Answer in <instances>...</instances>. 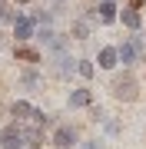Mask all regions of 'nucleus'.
I'll return each mask as SVG.
<instances>
[{"label":"nucleus","mask_w":146,"mask_h":149,"mask_svg":"<svg viewBox=\"0 0 146 149\" xmlns=\"http://www.w3.org/2000/svg\"><path fill=\"white\" fill-rule=\"evenodd\" d=\"M140 53H143V40H136V37H133L130 43H123V47L116 50V60H123V63H133Z\"/></svg>","instance_id":"f03ea898"},{"label":"nucleus","mask_w":146,"mask_h":149,"mask_svg":"<svg viewBox=\"0 0 146 149\" xmlns=\"http://www.w3.org/2000/svg\"><path fill=\"white\" fill-rule=\"evenodd\" d=\"M13 116H17V119L33 116V106H30V103H13Z\"/></svg>","instance_id":"9d476101"},{"label":"nucleus","mask_w":146,"mask_h":149,"mask_svg":"<svg viewBox=\"0 0 146 149\" xmlns=\"http://www.w3.org/2000/svg\"><path fill=\"white\" fill-rule=\"evenodd\" d=\"M23 139H27V133H23V129L7 126L3 133H0V146H3V149H23V146H27Z\"/></svg>","instance_id":"f257e3e1"},{"label":"nucleus","mask_w":146,"mask_h":149,"mask_svg":"<svg viewBox=\"0 0 146 149\" xmlns=\"http://www.w3.org/2000/svg\"><path fill=\"white\" fill-rule=\"evenodd\" d=\"M70 143H73V129L60 126V129H57V146H70Z\"/></svg>","instance_id":"1a4fd4ad"},{"label":"nucleus","mask_w":146,"mask_h":149,"mask_svg":"<svg viewBox=\"0 0 146 149\" xmlns=\"http://www.w3.org/2000/svg\"><path fill=\"white\" fill-rule=\"evenodd\" d=\"M13 37H17V40H30V37H33V20L20 17V20L13 23Z\"/></svg>","instance_id":"20e7f679"},{"label":"nucleus","mask_w":146,"mask_h":149,"mask_svg":"<svg viewBox=\"0 0 146 149\" xmlns=\"http://www.w3.org/2000/svg\"><path fill=\"white\" fill-rule=\"evenodd\" d=\"M113 93L119 96V100H133V96H136V83H133V76L116 80V83H113Z\"/></svg>","instance_id":"7ed1b4c3"},{"label":"nucleus","mask_w":146,"mask_h":149,"mask_svg":"<svg viewBox=\"0 0 146 149\" xmlns=\"http://www.w3.org/2000/svg\"><path fill=\"white\" fill-rule=\"evenodd\" d=\"M110 3H113V0H110Z\"/></svg>","instance_id":"2eb2a0df"},{"label":"nucleus","mask_w":146,"mask_h":149,"mask_svg":"<svg viewBox=\"0 0 146 149\" xmlns=\"http://www.w3.org/2000/svg\"><path fill=\"white\" fill-rule=\"evenodd\" d=\"M119 63V60H116V50H103V53H100V66L103 70H113Z\"/></svg>","instance_id":"39448f33"},{"label":"nucleus","mask_w":146,"mask_h":149,"mask_svg":"<svg viewBox=\"0 0 146 149\" xmlns=\"http://www.w3.org/2000/svg\"><path fill=\"white\" fill-rule=\"evenodd\" d=\"M113 17H116V7L110 3V0H103V3H100V20H106V23H110Z\"/></svg>","instance_id":"6e6552de"},{"label":"nucleus","mask_w":146,"mask_h":149,"mask_svg":"<svg viewBox=\"0 0 146 149\" xmlns=\"http://www.w3.org/2000/svg\"><path fill=\"white\" fill-rule=\"evenodd\" d=\"M123 23L130 30H136V27H140V13H136V10H123Z\"/></svg>","instance_id":"9b49d317"},{"label":"nucleus","mask_w":146,"mask_h":149,"mask_svg":"<svg viewBox=\"0 0 146 149\" xmlns=\"http://www.w3.org/2000/svg\"><path fill=\"white\" fill-rule=\"evenodd\" d=\"M20 83H23V86H37V73H23Z\"/></svg>","instance_id":"f8f14e48"},{"label":"nucleus","mask_w":146,"mask_h":149,"mask_svg":"<svg viewBox=\"0 0 146 149\" xmlns=\"http://www.w3.org/2000/svg\"><path fill=\"white\" fill-rule=\"evenodd\" d=\"M53 70H57V73H70V70H73V60L57 50V66H53Z\"/></svg>","instance_id":"0eeeda50"},{"label":"nucleus","mask_w":146,"mask_h":149,"mask_svg":"<svg viewBox=\"0 0 146 149\" xmlns=\"http://www.w3.org/2000/svg\"><path fill=\"white\" fill-rule=\"evenodd\" d=\"M73 33H76L80 40H83V37H87V23H76V27H73Z\"/></svg>","instance_id":"ddd939ff"},{"label":"nucleus","mask_w":146,"mask_h":149,"mask_svg":"<svg viewBox=\"0 0 146 149\" xmlns=\"http://www.w3.org/2000/svg\"><path fill=\"white\" fill-rule=\"evenodd\" d=\"M83 149H103L100 143H87V146H83Z\"/></svg>","instance_id":"4468645a"},{"label":"nucleus","mask_w":146,"mask_h":149,"mask_svg":"<svg viewBox=\"0 0 146 149\" xmlns=\"http://www.w3.org/2000/svg\"><path fill=\"white\" fill-rule=\"evenodd\" d=\"M70 106H90V93L87 90H73L70 93Z\"/></svg>","instance_id":"423d86ee"}]
</instances>
